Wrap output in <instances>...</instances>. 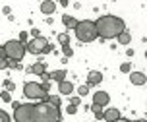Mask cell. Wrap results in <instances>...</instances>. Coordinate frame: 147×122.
<instances>
[{"label": "cell", "instance_id": "1", "mask_svg": "<svg viewBox=\"0 0 147 122\" xmlns=\"http://www.w3.org/2000/svg\"><path fill=\"white\" fill-rule=\"evenodd\" d=\"M16 122H60L62 110L49 101L41 103H12Z\"/></svg>", "mask_w": 147, "mask_h": 122}, {"label": "cell", "instance_id": "2", "mask_svg": "<svg viewBox=\"0 0 147 122\" xmlns=\"http://www.w3.org/2000/svg\"><path fill=\"white\" fill-rule=\"evenodd\" d=\"M97 25V33L101 39H118L126 29V23L122 18H116V16H101L99 20L95 22Z\"/></svg>", "mask_w": 147, "mask_h": 122}, {"label": "cell", "instance_id": "3", "mask_svg": "<svg viewBox=\"0 0 147 122\" xmlns=\"http://www.w3.org/2000/svg\"><path fill=\"white\" fill-rule=\"evenodd\" d=\"M74 33H76V37H78L80 43H93L97 37H99L97 25H95V22H91V20H81Z\"/></svg>", "mask_w": 147, "mask_h": 122}, {"label": "cell", "instance_id": "4", "mask_svg": "<svg viewBox=\"0 0 147 122\" xmlns=\"http://www.w3.org/2000/svg\"><path fill=\"white\" fill-rule=\"evenodd\" d=\"M4 50H6L8 60L20 62V60L25 56L27 47H25V43H22L20 39H12V41H6V43H4Z\"/></svg>", "mask_w": 147, "mask_h": 122}, {"label": "cell", "instance_id": "5", "mask_svg": "<svg viewBox=\"0 0 147 122\" xmlns=\"http://www.w3.org/2000/svg\"><path fill=\"white\" fill-rule=\"evenodd\" d=\"M23 95L27 97V99H33V101H47L51 95L49 91L43 87V83H37V81H27L25 85H23Z\"/></svg>", "mask_w": 147, "mask_h": 122}, {"label": "cell", "instance_id": "6", "mask_svg": "<svg viewBox=\"0 0 147 122\" xmlns=\"http://www.w3.org/2000/svg\"><path fill=\"white\" fill-rule=\"evenodd\" d=\"M25 47H27V52H31V54H47V52H52V49H54V47L49 43L47 37H35V39H29Z\"/></svg>", "mask_w": 147, "mask_h": 122}, {"label": "cell", "instance_id": "7", "mask_svg": "<svg viewBox=\"0 0 147 122\" xmlns=\"http://www.w3.org/2000/svg\"><path fill=\"white\" fill-rule=\"evenodd\" d=\"M118 118H122V116H120V110H118L116 107L107 108V110H105V115H103V120L105 122H116Z\"/></svg>", "mask_w": 147, "mask_h": 122}, {"label": "cell", "instance_id": "8", "mask_svg": "<svg viewBox=\"0 0 147 122\" xmlns=\"http://www.w3.org/2000/svg\"><path fill=\"white\" fill-rule=\"evenodd\" d=\"M101 81H103V74L99 72V70H91V72L87 74V85L91 87H95V85H99V83H101Z\"/></svg>", "mask_w": 147, "mask_h": 122}, {"label": "cell", "instance_id": "9", "mask_svg": "<svg viewBox=\"0 0 147 122\" xmlns=\"http://www.w3.org/2000/svg\"><path fill=\"white\" fill-rule=\"evenodd\" d=\"M109 101H110V97H109L107 91H95V93H93V103H95V105L105 107V105H109Z\"/></svg>", "mask_w": 147, "mask_h": 122}, {"label": "cell", "instance_id": "10", "mask_svg": "<svg viewBox=\"0 0 147 122\" xmlns=\"http://www.w3.org/2000/svg\"><path fill=\"white\" fill-rule=\"evenodd\" d=\"M27 72L35 74V76H45V74H47V64H45V62H35L33 66L27 68Z\"/></svg>", "mask_w": 147, "mask_h": 122}, {"label": "cell", "instance_id": "11", "mask_svg": "<svg viewBox=\"0 0 147 122\" xmlns=\"http://www.w3.org/2000/svg\"><path fill=\"white\" fill-rule=\"evenodd\" d=\"M58 91H60V95H72L74 93V83L72 81H68V79H64V81H60L58 83Z\"/></svg>", "mask_w": 147, "mask_h": 122}, {"label": "cell", "instance_id": "12", "mask_svg": "<svg viewBox=\"0 0 147 122\" xmlns=\"http://www.w3.org/2000/svg\"><path fill=\"white\" fill-rule=\"evenodd\" d=\"M130 81H132L134 85H143L147 81V76L143 72H132L130 74Z\"/></svg>", "mask_w": 147, "mask_h": 122}, {"label": "cell", "instance_id": "13", "mask_svg": "<svg viewBox=\"0 0 147 122\" xmlns=\"http://www.w3.org/2000/svg\"><path fill=\"white\" fill-rule=\"evenodd\" d=\"M54 10H56V2H52V0H45V2H41V12H43L45 16L49 14H54Z\"/></svg>", "mask_w": 147, "mask_h": 122}, {"label": "cell", "instance_id": "14", "mask_svg": "<svg viewBox=\"0 0 147 122\" xmlns=\"http://www.w3.org/2000/svg\"><path fill=\"white\" fill-rule=\"evenodd\" d=\"M62 23H64V27L66 29H74V31H76V27H78V20H76V18H74V16H64V18H62Z\"/></svg>", "mask_w": 147, "mask_h": 122}, {"label": "cell", "instance_id": "15", "mask_svg": "<svg viewBox=\"0 0 147 122\" xmlns=\"http://www.w3.org/2000/svg\"><path fill=\"white\" fill-rule=\"evenodd\" d=\"M66 70H54V72H51V81H64L66 79Z\"/></svg>", "mask_w": 147, "mask_h": 122}, {"label": "cell", "instance_id": "16", "mask_svg": "<svg viewBox=\"0 0 147 122\" xmlns=\"http://www.w3.org/2000/svg\"><path fill=\"white\" fill-rule=\"evenodd\" d=\"M118 43H120V45H126V47H128V45L132 43V35H130L128 31H124L122 35L118 37Z\"/></svg>", "mask_w": 147, "mask_h": 122}, {"label": "cell", "instance_id": "17", "mask_svg": "<svg viewBox=\"0 0 147 122\" xmlns=\"http://www.w3.org/2000/svg\"><path fill=\"white\" fill-rule=\"evenodd\" d=\"M0 68H8V56L4 47H0Z\"/></svg>", "mask_w": 147, "mask_h": 122}, {"label": "cell", "instance_id": "18", "mask_svg": "<svg viewBox=\"0 0 147 122\" xmlns=\"http://www.w3.org/2000/svg\"><path fill=\"white\" fill-rule=\"evenodd\" d=\"M91 110H93V115H95L97 118H103L105 110H103V107H101V105H95V103H93V105H91Z\"/></svg>", "mask_w": 147, "mask_h": 122}, {"label": "cell", "instance_id": "19", "mask_svg": "<svg viewBox=\"0 0 147 122\" xmlns=\"http://www.w3.org/2000/svg\"><path fill=\"white\" fill-rule=\"evenodd\" d=\"M120 72H122V74H128V76L132 74V64H130V60H128V62H122V64H120Z\"/></svg>", "mask_w": 147, "mask_h": 122}, {"label": "cell", "instance_id": "20", "mask_svg": "<svg viewBox=\"0 0 147 122\" xmlns=\"http://www.w3.org/2000/svg\"><path fill=\"white\" fill-rule=\"evenodd\" d=\"M49 103H52V105H54V107H62V99H60L58 95H51V97H49Z\"/></svg>", "mask_w": 147, "mask_h": 122}, {"label": "cell", "instance_id": "21", "mask_svg": "<svg viewBox=\"0 0 147 122\" xmlns=\"http://www.w3.org/2000/svg\"><path fill=\"white\" fill-rule=\"evenodd\" d=\"M58 43L64 47V45H70V37H68V33H58Z\"/></svg>", "mask_w": 147, "mask_h": 122}, {"label": "cell", "instance_id": "22", "mask_svg": "<svg viewBox=\"0 0 147 122\" xmlns=\"http://www.w3.org/2000/svg\"><path fill=\"white\" fill-rule=\"evenodd\" d=\"M62 54H64L66 58H70L74 54V49L70 47V45H64V47H62Z\"/></svg>", "mask_w": 147, "mask_h": 122}, {"label": "cell", "instance_id": "23", "mask_svg": "<svg viewBox=\"0 0 147 122\" xmlns=\"http://www.w3.org/2000/svg\"><path fill=\"white\" fill-rule=\"evenodd\" d=\"M87 93H89V85H87V83H85V85H80V87H78V95H80V97H85Z\"/></svg>", "mask_w": 147, "mask_h": 122}, {"label": "cell", "instance_id": "24", "mask_svg": "<svg viewBox=\"0 0 147 122\" xmlns=\"http://www.w3.org/2000/svg\"><path fill=\"white\" fill-rule=\"evenodd\" d=\"M0 122H12L10 120V115H8L6 110H2V108H0Z\"/></svg>", "mask_w": 147, "mask_h": 122}, {"label": "cell", "instance_id": "25", "mask_svg": "<svg viewBox=\"0 0 147 122\" xmlns=\"http://www.w3.org/2000/svg\"><path fill=\"white\" fill-rule=\"evenodd\" d=\"M0 99L4 101V103H10V101H12V97H10V91H2V93H0Z\"/></svg>", "mask_w": 147, "mask_h": 122}, {"label": "cell", "instance_id": "26", "mask_svg": "<svg viewBox=\"0 0 147 122\" xmlns=\"http://www.w3.org/2000/svg\"><path fill=\"white\" fill-rule=\"evenodd\" d=\"M4 87H6V91H14V89H16L14 81H10V79H6V81H4Z\"/></svg>", "mask_w": 147, "mask_h": 122}, {"label": "cell", "instance_id": "27", "mask_svg": "<svg viewBox=\"0 0 147 122\" xmlns=\"http://www.w3.org/2000/svg\"><path fill=\"white\" fill-rule=\"evenodd\" d=\"M66 113H68V115H76V113H78V107L70 103V105H68V107H66Z\"/></svg>", "mask_w": 147, "mask_h": 122}, {"label": "cell", "instance_id": "28", "mask_svg": "<svg viewBox=\"0 0 147 122\" xmlns=\"http://www.w3.org/2000/svg\"><path fill=\"white\" fill-rule=\"evenodd\" d=\"M20 41L27 45V33H25V31H22V33H20Z\"/></svg>", "mask_w": 147, "mask_h": 122}, {"label": "cell", "instance_id": "29", "mask_svg": "<svg viewBox=\"0 0 147 122\" xmlns=\"http://www.w3.org/2000/svg\"><path fill=\"white\" fill-rule=\"evenodd\" d=\"M70 103L78 107V105H80V103H81V97H80V95H78V97H72V101H70Z\"/></svg>", "mask_w": 147, "mask_h": 122}, {"label": "cell", "instance_id": "30", "mask_svg": "<svg viewBox=\"0 0 147 122\" xmlns=\"http://www.w3.org/2000/svg\"><path fill=\"white\" fill-rule=\"evenodd\" d=\"M35 37H41L39 29H31V39H35Z\"/></svg>", "mask_w": 147, "mask_h": 122}, {"label": "cell", "instance_id": "31", "mask_svg": "<svg viewBox=\"0 0 147 122\" xmlns=\"http://www.w3.org/2000/svg\"><path fill=\"white\" fill-rule=\"evenodd\" d=\"M116 122H134V120H128V118H118Z\"/></svg>", "mask_w": 147, "mask_h": 122}, {"label": "cell", "instance_id": "32", "mask_svg": "<svg viewBox=\"0 0 147 122\" xmlns=\"http://www.w3.org/2000/svg\"><path fill=\"white\" fill-rule=\"evenodd\" d=\"M134 122H147V118H140V120H134Z\"/></svg>", "mask_w": 147, "mask_h": 122}, {"label": "cell", "instance_id": "33", "mask_svg": "<svg viewBox=\"0 0 147 122\" xmlns=\"http://www.w3.org/2000/svg\"><path fill=\"white\" fill-rule=\"evenodd\" d=\"M145 58H147V52H145Z\"/></svg>", "mask_w": 147, "mask_h": 122}]
</instances>
